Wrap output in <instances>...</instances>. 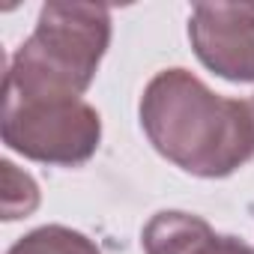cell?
<instances>
[{"label": "cell", "instance_id": "6da1fadb", "mask_svg": "<svg viewBox=\"0 0 254 254\" xmlns=\"http://www.w3.org/2000/svg\"><path fill=\"white\" fill-rule=\"evenodd\" d=\"M138 114L153 150L191 177L221 180L254 159L248 102L212 93L189 69L153 75Z\"/></svg>", "mask_w": 254, "mask_h": 254}, {"label": "cell", "instance_id": "7a4b0ae2", "mask_svg": "<svg viewBox=\"0 0 254 254\" xmlns=\"http://www.w3.org/2000/svg\"><path fill=\"white\" fill-rule=\"evenodd\" d=\"M111 45V9L99 3H45L33 33L6 66L3 102H72L93 84Z\"/></svg>", "mask_w": 254, "mask_h": 254}, {"label": "cell", "instance_id": "3957f363", "mask_svg": "<svg viewBox=\"0 0 254 254\" xmlns=\"http://www.w3.org/2000/svg\"><path fill=\"white\" fill-rule=\"evenodd\" d=\"M0 135L18 156L78 168L90 162L102 141V120L93 105L84 99L72 102H3Z\"/></svg>", "mask_w": 254, "mask_h": 254}, {"label": "cell", "instance_id": "277c9868", "mask_svg": "<svg viewBox=\"0 0 254 254\" xmlns=\"http://www.w3.org/2000/svg\"><path fill=\"white\" fill-rule=\"evenodd\" d=\"M197 60L224 81H254V3H197L189 15Z\"/></svg>", "mask_w": 254, "mask_h": 254}, {"label": "cell", "instance_id": "5b68a950", "mask_svg": "<svg viewBox=\"0 0 254 254\" xmlns=\"http://www.w3.org/2000/svg\"><path fill=\"white\" fill-rule=\"evenodd\" d=\"M212 236L215 233L209 221H203L200 215L165 209L144 224L141 245L144 254H200L212 242Z\"/></svg>", "mask_w": 254, "mask_h": 254}, {"label": "cell", "instance_id": "8992f818", "mask_svg": "<svg viewBox=\"0 0 254 254\" xmlns=\"http://www.w3.org/2000/svg\"><path fill=\"white\" fill-rule=\"evenodd\" d=\"M6 254H102L90 236L63 224H45L24 233Z\"/></svg>", "mask_w": 254, "mask_h": 254}, {"label": "cell", "instance_id": "52a82bcc", "mask_svg": "<svg viewBox=\"0 0 254 254\" xmlns=\"http://www.w3.org/2000/svg\"><path fill=\"white\" fill-rule=\"evenodd\" d=\"M3 218L15 221V218H27L36 206H39V186L33 183V177L21 174L12 162H3Z\"/></svg>", "mask_w": 254, "mask_h": 254}, {"label": "cell", "instance_id": "ba28073f", "mask_svg": "<svg viewBox=\"0 0 254 254\" xmlns=\"http://www.w3.org/2000/svg\"><path fill=\"white\" fill-rule=\"evenodd\" d=\"M200 254H254V248L236 236H212V242Z\"/></svg>", "mask_w": 254, "mask_h": 254}, {"label": "cell", "instance_id": "9c48e42d", "mask_svg": "<svg viewBox=\"0 0 254 254\" xmlns=\"http://www.w3.org/2000/svg\"><path fill=\"white\" fill-rule=\"evenodd\" d=\"M248 108H251V117H254V96L248 99Z\"/></svg>", "mask_w": 254, "mask_h": 254}]
</instances>
